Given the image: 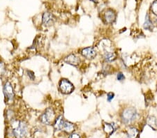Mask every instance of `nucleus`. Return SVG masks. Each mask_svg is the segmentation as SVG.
Wrapping results in <instances>:
<instances>
[{
	"mask_svg": "<svg viewBox=\"0 0 157 138\" xmlns=\"http://www.w3.org/2000/svg\"><path fill=\"white\" fill-rule=\"evenodd\" d=\"M138 115V112L134 107H128L124 110L121 114V119L124 124H131L137 119Z\"/></svg>",
	"mask_w": 157,
	"mask_h": 138,
	"instance_id": "obj_1",
	"label": "nucleus"
},
{
	"mask_svg": "<svg viewBox=\"0 0 157 138\" xmlns=\"http://www.w3.org/2000/svg\"><path fill=\"white\" fill-rule=\"evenodd\" d=\"M69 138H80V137L79 135H78L76 133H72L69 136Z\"/></svg>",
	"mask_w": 157,
	"mask_h": 138,
	"instance_id": "obj_21",
	"label": "nucleus"
},
{
	"mask_svg": "<svg viewBox=\"0 0 157 138\" xmlns=\"http://www.w3.org/2000/svg\"><path fill=\"white\" fill-rule=\"evenodd\" d=\"M4 95L6 98L8 100V101H13L14 99L15 94L13 91V89L11 86V84L10 82H6L4 85Z\"/></svg>",
	"mask_w": 157,
	"mask_h": 138,
	"instance_id": "obj_5",
	"label": "nucleus"
},
{
	"mask_svg": "<svg viewBox=\"0 0 157 138\" xmlns=\"http://www.w3.org/2000/svg\"><path fill=\"white\" fill-rule=\"evenodd\" d=\"M124 78H125V77L122 73H119L117 74V79L118 81H123V80H124Z\"/></svg>",
	"mask_w": 157,
	"mask_h": 138,
	"instance_id": "obj_18",
	"label": "nucleus"
},
{
	"mask_svg": "<svg viewBox=\"0 0 157 138\" xmlns=\"http://www.w3.org/2000/svg\"><path fill=\"white\" fill-rule=\"evenodd\" d=\"M116 16L115 12L113 10L109 9L104 14V19L105 22L108 24H112L115 21Z\"/></svg>",
	"mask_w": 157,
	"mask_h": 138,
	"instance_id": "obj_9",
	"label": "nucleus"
},
{
	"mask_svg": "<svg viewBox=\"0 0 157 138\" xmlns=\"http://www.w3.org/2000/svg\"><path fill=\"white\" fill-rule=\"evenodd\" d=\"M114 96H115V94H114L113 93H112V92L108 93V95H107V100H108V101L110 102L111 100H112L114 99Z\"/></svg>",
	"mask_w": 157,
	"mask_h": 138,
	"instance_id": "obj_19",
	"label": "nucleus"
},
{
	"mask_svg": "<svg viewBox=\"0 0 157 138\" xmlns=\"http://www.w3.org/2000/svg\"><path fill=\"white\" fill-rule=\"evenodd\" d=\"M156 22H157V18H156Z\"/></svg>",
	"mask_w": 157,
	"mask_h": 138,
	"instance_id": "obj_24",
	"label": "nucleus"
},
{
	"mask_svg": "<svg viewBox=\"0 0 157 138\" xmlns=\"http://www.w3.org/2000/svg\"><path fill=\"white\" fill-rule=\"evenodd\" d=\"M151 10L154 15L157 16V1L154 2L151 6Z\"/></svg>",
	"mask_w": 157,
	"mask_h": 138,
	"instance_id": "obj_17",
	"label": "nucleus"
},
{
	"mask_svg": "<svg viewBox=\"0 0 157 138\" xmlns=\"http://www.w3.org/2000/svg\"><path fill=\"white\" fill-rule=\"evenodd\" d=\"M81 54L86 59H92L97 56V50L93 47H88L83 49L81 52Z\"/></svg>",
	"mask_w": 157,
	"mask_h": 138,
	"instance_id": "obj_6",
	"label": "nucleus"
},
{
	"mask_svg": "<svg viewBox=\"0 0 157 138\" xmlns=\"http://www.w3.org/2000/svg\"><path fill=\"white\" fill-rule=\"evenodd\" d=\"M103 129H104L106 133L110 135L114 132V130H115V127H114L113 124L105 123L104 125H103Z\"/></svg>",
	"mask_w": 157,
	"mask_h": 138,
	"instance_id": "obj_14",
	"label": "nucleus"
},
{
	"mask_svg": "<svg viewBox=\"0 0 157 138\" xmlns=\"http://www.w3.org/2000/svg\"><path fill=\"white\" fill-rule=\"evenodd\" d=\"M5 72V66L3 63L0 62V74H3Z\"/></svg>",
	"mask_w": 157,
	"mask_h": 138,
	"instance_id": "obj_20",
	"label": "nucleus"
},
{
	"mask_svg": "<svg viewBox=\"0 0 157 138\" xmlns=\"http://www.w3.org/2000/svg\"><path fill=\"white\" fill-rule=\"evenodd\" d=\"M127 136L128 138H139V130L135 127H129L127 132Z\"/></svg>",
	"mask_w": 157,
	"mask_h": 138,
	"instance_id": "obj_10",
	"label": "nucleus"
},
{
	"mask_svg": "<svg viewBox=\"0 0 157 138\" xmlns=\"http://www.w3.org/2000/svg\"><path fill=\"white\" fill-rule=\"evenodd\" d=\"M28 74L29 75L30 78H31L32 80H34V73H33L31 71H28Z\"/></svg>",
	"mask_w": 157,
	"mask_h": 138,
	"instance_id": "obj_22",
	"label": "nucleus"
},
{
	"mask_svg": "<svg viewBox=\"0 0 157 138\" xmlns=\"http://www.w3.org/2000/svg\"><path fill=\"white\" fill-rule=\"evenodd\" d=\"M64 120L63 119L62 116L58 117L56 119H55V121L54 123V127L55 129L58 130H62L63 129V126H64Z\"/></svg>",
	"mask_w": 157,
	"mask_h": 138,
	"instance_id": "obj_13",
	"label": "nucleus"
},
{
	"mask_svg": "<svg viewBox=\"0 0 157 138\" xmlns=\"http://www.w3.org/2000/svg\"><path fill=\"white\" fill-rule=\"evenodd\" d=\"M144 27H145V29H149V30L152 29V22H151L150 17H149L148 14H147L146 17H145V23H144Z\"/></svg>",
	"mask_w": 157,
	"mask_h": 138,
	"instance_id": "obj_15",
	"label": "nucleus"
},
{
	"mask_svg": "<svg viewBox=\"0 0 157 138\" xmlns=\"http://www.w3.org/2000/svg\"><path fill=\"white\" fill-rule=\"evenodd\" d=\"M40 121L43 124L50 125L55 121V113L52 108H48L40 117Z\"/></svg>",
	"mask_w": 157,
	"mask_h": 138,
	"instance_id": "obj_3",
	"label": "nucleus"
},
{
	"mask_svg": "<svg viewBox=\"0 0 157 138\" xmlns=\"http://www.w3.org/2000/svg\"><path fill=\"white\" fill-rule=\"evenodd\" d=\"M147 122H148V124H149V126H151L153 129H155V128H154V127H155L156 125H157L155 118L153 117H149L148 119Z\"/></svg>",
	"mask_w": 157,
	"mask_h": 138,
	"instance_id": "obj_16",
	"label": "nucleus"
},
{
	"mask_svg": "<svg viewBox=\"0 0 157 138\" xmlns=\"http://www.w3.org/2000/svg\"><path fill=\"white\" fill-rule=\"evenodd\" d=\"M66 63L69 64L72 66H76L80 64V59L75 54H71L66 57L64 59Z\"/></svg>",
	"mask_w": 157,
	"mask_h": 138,
	"instance_id": "obj_8",
	"label": "nucleus"
},
{
	"mask_svg": "<svg viewBox=\"0 0 157 138\" xmlns=\"http://www.w3.org/2000/svg\"><path fill=\"white\" fill-rule=\"evenodd\" d=\"M117 58V54L113 52H105L103 54V59L106 62H112Z\"/></svg>",
	"mask_w": 157,
	"mask_h": 138,
	"instance_id": "obj_12",
	"label": "nucleus"
},
{
	"mask_svg": "<svg viewBox=\"0 0 157 138\" xmlns=\"http://www.w3.org/2000/svg\"><path fill=\"white\" fill-rule=\"evenodd\" d=\"M55 21V17L50 13H45L43 15V24L45 27H50L53 24Z\"/></svg>",
	"mask_w": 157,
	"mask_h": 138,
	"instance_id": "obj_7",
	"label": "nucleus"
},
{
	"mask_svg": "<svg viewBox=\"0 0 157 138\" xmlns=\"http://www.w3.org/2000/svg\"><path fill=\"white\" fill-rule=\"evenodd\" d=\"M59 89L63 94H71L74 89L73 84L68 80L63 79L59 82Z\"/></svg>",
	"mask_w": 157,
	"mask_h": 138,
	"instance_id": "obj_4",
	"label": "nucleus"
},
{
	"mask_svg": "<svg viewBox=\"0 0 157 138\" xmlns=\"http://www.w3.org/2000/svg\"><path fill=\"white\" fill-rule=\"evenodd\" d=\"M13 129V134L16 138H24L27 132V125L23 121H16Z\"/></svg>",
	"mask_w": 157,
	"mask_h": 138,
	"instance_id": "obj_2",
	"label": "nucleus"
},
{
	"mask_svg": "<svg viewBox=\"0 0 157 138\" xmlns=\"http://www.w3.org/2000/svg\"><path fill=\"white\" fill-rule=\"evenodd\" d=\"M90 1H92V2H97L98 0H90Z\"/></svg>",
	"mask_w": 157,
	"mask_h": 138,
	"instance_id": "obj_23",
	"label": "nucleus"
},
{
	"mask_svg": "<svg viewBox=\"0 0 157 138\" xmlns=\"http://www.w3.org/2000/svg\"><path fill=\"white\" fill-rule=\"evenodd\" d=\"M75 129V124H72L69 121H64V126H63L62 130H64L67 133H72Z\"/></svg>",
	"mask_w": 157,
	"mask_h": 138,
	"instance_id": "obj_11",
	"label": "nucleus"
}]
</instances>
